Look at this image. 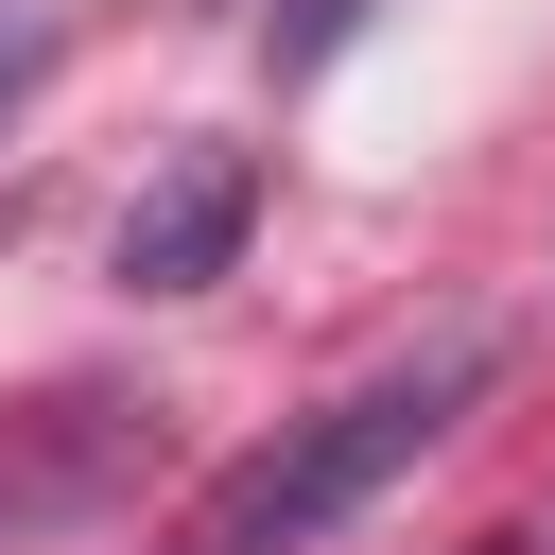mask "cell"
<instances>
[{"label": "cell", "mask_w": 555, "mask_h": 555, "mask_svg": "<svg viewBox=\"0 0 555 555\" xmlns=\"http://www.w3.org/2000/svg\"><path fill=\"white\" fill-rule=\"evenodd\" d=\"M35 69H52V35H35V17H0V104H17Z\"/></svg>", "instance_id": "4"}, {"label": "cell", "mask_w": 555, "mask_h": 555, "mask_svg": "<svg viewBox=\"0 0 555 555\" xmlns=\"http://www.w3.org/2000/svg\"><path fill=\"white\" fill-rule=\"evenodd\" d=\"M330 35H347V0H295V52H330Z\"/></svg>", "instance_id": "5"}, {"label": "cell", "mask_w": 555, "mask_h": 555, "mask_svg": "<svg viewBox=\"0 0 555 555\" xmlns=\"http://www.w3.org/2000/svg\"><path fill=\"white\" fill-rule=\"evenodd\" d=\"M486 555H520V538H486Z\"/></svg>", "instance_id": "6"}, {"label": "cell", "mask_w": 555, "mask_h": 555, "mask_svg": "<svg viewBox=\"0 0 555 555\" xmlns=\"http://www.w3.org/2000/svg\"><path fill=\"white\" fill-rule=\"evenodd\" d=\"M243 225H260V156H243V139H191V156L121 208V278H139V295H208V278L243 260Z\"/></svg>", "instance_id": "2"}, {"label": "cell", "mask_w": 555, "mask_h": 555, "mask_svg": "<svg viewBox=\"0 0 555 555\" xmlns=\"http://www.w3.org/2000/svg\"><path fill=\"white\" fill-rule=\"evenodd\" d=\"M503 382V330H434V347H399L382 382H347V399H312V416H278L191 520H173V555H312L330 520H364L468 399Z\"/></svg>", "instance_id": "1"}, {"label": "cell", "mask_w": 555, "mask_h": 555, "mask_svg": "<svg viewBox=\"0 0 555 555\" xmlns=\"http://www.w3.org/2000/svg\"><path fill=\"white\" fill-rule=\"evenodd\" d=\"M104 468H121V399H35V416H0V538L87 520Z\"/></svg>", "instance_id": "3"}]
</instances>
